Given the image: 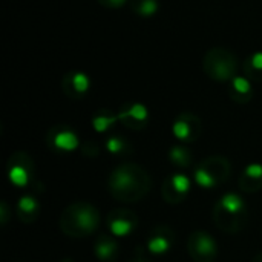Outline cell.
Returning a JSON list of instances; mask_svg holds the SVG:
<instances>
[{"instance_id": "19", "label": "cell", "mask_w": 262, "mask_h": 262, "mask_svg": "<svg viewBox=\"0 0 262 262\" xmlns=\"http://www.w3.org/2000/svg\"><path fill=\"white\" fill-rule=\"evenodd\" d=\"M169 160L177 166V167H190L192 164V155L190 150L184 146H173L169 152Z\"/></svg>"}, {"instance_id": "24", "label": "cell", "mask_w": 262, "mask_h": 262, "mask_svg": "<svg viewBox=\"0 0 262 262\" xmlns=\"http://www.w3.org/2000/svg\"><path fill=\"white\" fill-rule=\"evenodd\" d=\"M158 11V2L157 0H141L137 6V12L140 15L149 17L154 15Z\"/></svg>"}, {"instance_id": "4", "label": "cell", "mask_w": 262, "mask_h": 262, "mask_svg": "<svg viewBox=\"0 0 262 262\" xmlns=\"http://www.w3.org/2000/svg\"><path fill=\"white\" fill-rule=\"evenodd\" d=\"M35 173V166L32 158L25 152H15L8 160V177L9 181L17 187H26Z\"/></svg>"}, {"instance_id": "2", "label": "cell", "mask_w": 262, "mask_h": 262, "mask_svg": "<svg viewBox=\"0 0 262 262\" xmlns=\"http://www.w3.org/2000/svg\"><path fill=\"white\" fill-rule=\"evenodd\" d=\"M58 224L60 230L66 236L81 239L97 230L100 224V213L92 204L86 201L72 203L63 210Z\"/></svg>"}, {"instance_id": "8", "label": "cell", "mask_w": 262, "mask_h": 262, "mask_svg": "<svg viewBox=\"0 0 262 262\" xmlns=\"http://www.w3.org/2000/svg\"><path fill=\"white\" fill-rule=\"evenodd\" d=\"M213 220H215V224L218 226V229H221L223 232H226V233H238L246 226L247 212H244V213L230 212V210L224 209L223 206H220L216 203L215 210H213Z\"/></svg>"}, {"instance_id": "28", "label": "cell", "mask_w": 262, "mask_h": 262, "mask_svg": "<svg viewBox=\"0 0 262 262\" xmlns=\"http://www.w3.org/2000/svg\"><path fill=\"white\" fill-rule=\"evenodd\" d=\"M253 262H262V252H261V253H258V255L255 256V259H253Z\"/></svg>"}, {"instance_id": "22", "label": "cell", "mask_w": 262, "mask_h": 262, "mask_svg": "<svg viewBox=\"0 0 262 262\" xmlns=\"http://www.w3.org/2000/svg\"><path fill=\"white\" fill-rule=\"evenodd\" d=\"M246 72L250 78L262 80V52H256L252 58L246 63Z\"/></svg>"}, {"instance_id": "1", "label": "cell", "mask_w": 262, "mask_h": 262, "mask_svg": "<svg viewBox=\"0 0 262 262\" xmlns=\"http://www.w3.org/2000/svg\"><path fill=\"white\" fill-rule=\"evenodd\" d=\"M107 189L117 201L137 203L150 192L152 178L141 166L126 163L111 172Z\"/></svg>"}, {"instance_id": "21", "label": "cell", "mask_w": 262, "mask_h": 262, "mask_svg": "<svg viewBox=\"0 0 262 262\" xmlns=\"http://www.w3.org/2000/svg\"><path fill=\"white\" fill-rule=\"evenodd\" d=\"M106 149L112 155H124V154H129L130 152V146L121 137H111V138H107Z\"/></svg>"}, {"instance_id": "7", "label": "cell", "mask_w": 262, "mask_h": 262, "mask_svg": "<svg viewBox=\"0 0 262 262\" xmlns=\"http://www.w3.org/2000/svg\"><path fill=\"white\" fill-rule=\"evenodd\" d=\"M172 130H173V135L178 140H181L184 143H190V141H195L200 137V134H201V121H200V118L196 115L186 112V114H181L175 120V123L172 126Z\"/></svg>"}, {"instance_id": "13", "label": "cell", "mask_w": 262, "mask_h": 262, "mask_svg": "<svg viewBox=\"0 0 262 262\" xmlns=\"http://www.w3.org/2000/svg\"><path fill=\"white\" fill-rule=\"evenodd\" d=\"M173 243V232L167 227H157L154 229L150 238L147 239V250L152 255H164L169 252Z\"/></svg>"}, {"instance_id": "5", "label": "cell", "mask_w": 262, "mask_h": 262, "mask_svg": "<svg viewBox=\"0 0 262 262\" xmlns=\"http://www.w3.org/2000/svg\"><path fill=\"white\" fill-rule=\"evenodd\" d=\"M187 252L195 262H215L218 256V246L209 233L198 230L189 236Z\"/></svg>"}, {"instance_id": "25", "label": "cell", "mask_w": 262, "mask_h": 262, "mask_svg": "<svg viewBox=\"0 0 262 262\" xmlns=\"http://www.w3.org/2000/svg\"><path fill=\"white\" fill-rule=\"evenodd\" d=\"M100 154V149H98V146L95 144V143H92V141H89V143H86L84 146H83V155H86V157H97Z\"/></svg>"}, {"instance_id": "3", "label": "cell", "mask_w": 262, "mask_h": 262, "mask_svg": "<svg viewBox=\"0 0 262 262\" xmlns=\"http://www.w3.org/2000/svg\"><path fill=\"white\" fill-rule=\"evenodd\" d=\"M204 71L216 81L233 80L236 77V58L224 48H213L204 57Z\"/></svg>"}, {"instance_id": "10", "label": "cell", "mask_w": 262, "mask_h": 262, "mask_svg": "<svg viewBox=\"0 0 262 262\" xmlns=\"http://www.w3.org/2000/svg\"><path fill=\"white\" fill-rule=\"evenodd\" d=\"M48 143L54 150L58 152H72L78 147V137L68 127L52 129L48 135Z\"/></svg>"}, {"instance_id": "16", "label": "cell", "mask_w": 262, "mask_h": 262, "mask_svg": "<svg viewBox=\"0 0 262 262\" xmlns=\"http://www.w3.org/2000/svg\"><path fill=\"white\" fill-rule=\"evenodd\" d=\"M94 255L101 262H115L118 256V244L114 238L101 235L94 244Z\"/></svg>"}, {"instance_id": "12", "label": "cell", "mask_w": 262, "mask_h": 262, "mask_svg": "<svg viewBox=\"0 0 262 262\" xmlns=\"http://www.w3.org/2000/svg\"><path fill=\"white\" fill-rule=\"evenodd\" d=\"M147 109L141 103H135L118 114V121H121L129 129H143L147 124Z\"/></svg>"}, {"instance_id": "11", "label": "cell", "mask_w": 262, "mask_h": 262, "mask_svg": "<svg viewBox=\"0 0 262 262\" xmlns=\"http://www.w3.org/2000/svg\"><path fill=\"white\" fill-rule=\"evenodd\" d=\"M200 166L218 183H224L229 180L230 177V172H232V164L227 158L224 157H220V155H213V157H209L206 160H203L200 163Z\"/></svg>"}, {"instance_id": "27", "label": "cell", "mask_w": 262, "mask_h": 262, "mask_svg": "<svg viewBox=\"0 0 262 262\" xmlns=\"http://www.w3.org/2000/svg\"><path fill=\"white\" fill-rule=\"evenodd\" d=\"M98 2L107 8H120L121 5L126 3V0H98Z\"/></svg>"}, {"instance_id": "15", "label": "cell", "mask_w": 262, "mask_h": 262, "mask_svg": "<svg viewBox=\"0 0 262 262\" xmlns=\"http://www.w3.org/2000/svg\"><path fill=\"white\" fill-rule=\"evenodd\" d=\"M63 89L69 97H81L89 89V78L83 72H69L63 78Z\"/></svg>"}, {"instance_id": "17", "label": "cell", "mask_w": 262, "mask_h": 262, "mask_svg": "<svg viewBox=\"0 0 262 262\" xmlns=\"http://www.w3.org/2000/svg\"><path fill=\"white\" fill-rule=\"evenodd\" d=\"M38 203L32 196H21L17 203V216L25 224H32L38 218Z\"/></svg>"}, {"instance_id": "18", "label": "cell", "mask_w": 262, "mask_h": 262, "mask_svg": "<svg viewBox=\"0 0 262 262\" xmlns=\"http://www.w3.org/2000/svg\"><path fill=\"white\" fill-rule=\"evenodd\" d=\"M232 98L238 103H247L252 98V84L249 78L236 75L232 80Z\"/></svg>"}, {"instance_id": "23", "label": "cell", "mask_w": 262, "mask_h": 262, "mask_svg": "<svg viewBox=\"0 0 262 262\" xmlns=\"http://www.w3.org/2000/svg\"><path fill=\"white\" fill-rule=\"evenodd\" d=\"M195 183L203 189H215L218 186V183L201 166H198L195 170Z\"/></svg>"}, {"instance_id": "6", "label": "cell", "mask_w": 262, "mask_h": 262, "mask_svg": "<svg viewBox=\"0 0 262 262\" xmlns=\"http://www.w3.org/2000/svg\"><path fill=\"white\" fill-rule=\"evenodd\" d=\"M190 190V180L183 173L169 175L163 183V198L169 204H180L186 200L187 193Z\"/></svg>"}, {"instance_id": "14", "label": "cell", "mask_w": 262, "mask_h": 262, "mask_svg": "<svg viewBox=\"0 0 262 262\" xmlns=\"http://www.w3.org/2000/svg\"><path fill=\"white\" fill-rule=\"evenodd\" d=\"M239 187L246 193H255L262 189V164L252 163L249 164L241 178H239Z\"/></svg>"}, {"instance_id": "20", "label": "cell", "mask_w": 262, "mask_h": 262, "mask_svg": "<svg viewBox=\"0 0 262 262\" xmlns=\"http://www.w3.org/2000/svg\"><path fill=\"white\" fill-rule=\"evenodd\" d=\"M117 121H118V115H114L107 111H101L92 118V126L97 132H106Z\"/></svg>"}, {"instance_id": "9", "label": "cell", "mask_w": 262, "mask_h": 262, "mask_svg": "<svg viewBox=\"0 0 262 262\" xmlns=\"http://www.w3.org/2000/svg\"><path fill=\"white\" fill-rule=\"evenodd\" d=\"M137 223H138V220L130 210L117 209V210L111 212L107 216L109 230H111L112 236H117V238L127 236L137 227Z\"/></svg>"}, {"instance_id": "29", "label": "cell", "mask_w": 262, "mask_h": 262, "mask_svg": "<svg viewBox=\"0 0 262 262\" xmlns=\"http://www.w3.org/2000/svg\"><path fill=\"white\" fill-rule=\"evenodd\" d=\"M61 262H75V261H72V259H64V261H61Z\"/></svg>"}, {"instance_id": "26", "label": "cell", "mask_w": 262, "mask_h": 262, "mask_svg": "<svg viewBox=\"0 0 262 262\" xmlns=\"http://www.w3.org/2000/svg\"><path fill=\"white\" fill-rule=\"evenodd\" d=\"M8 218H9L8 204H6V201H2V203H0V221H2V224H3V226L8 223Z\"/></svg>"}]
</instances>
